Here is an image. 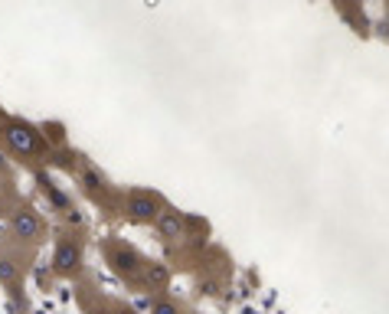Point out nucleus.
Wrapping results in <instances>:
<instances>
[{
	"label": "nucleus",
	"instance_id": "obj_1",
	"mask_svg": "<svg viewBox=\"0 0 389 314\" xmlns=\"http://www.w3.org/2000/svg\"><path fill=\"white\" fill-rule=\"evenodd\" d=\"M10 229H13V236H20V239H39L43 236V219H39L33 210L20 206V210L10 216Z\"/></svg>",
	"mask_w": 389,
	"mask_h": 314
},
{
	"label": "nucleus",
	"instance_id": "obj_2",
	"mask_svg": "<svg viewBox=\"0 0 389 314\" xmlns=\"http://www.w3.org/2000/svg\"><path fill=\"white\" fill-rule=\"evenodd\" d=\"M128 216L138 219V223H151V219L161 216V210H157V200H154V197H131V200H128Z\"/></svg>",
	"mask_w": 389,
	"mask_h": 314
},
{
	"label": "nucleus",
	"instance_id": "obj_3",
	"mask_svg": "<svg viewBox=\"0 0 389 314\" xmlns=\"http://www.w3.org/2000/svg\"><path fill=\"white\" fill-rule=\"evenodd\" d=\"M56 268L59 272H76L79 268V249L72 242H59L56 246Z\"/></svg>",
	"mask_w": 389,
	"mask_h": 314
},
{
	"label": "nucleus",
	"instance_id": "obj_4",
	"mask_svg": "<svg viewBox=\"0 0 389 314\" xmlns=\"http://www.w3.org/2000/svg\"><path fill=\"white\" fill-rule=\"evenodd\" d=\"M7 141H10L17 151H23V154H33V151H37V138H33V135H30L26 128H17V125H13L10 131H7Z\"/></svg>",
	"mask_w": 389,
	"mask_h": 314
},
{
	"label": "nucleus",
	"instance_id": "obj_5",
	"mask_svg": "<svg viewBox=\"0 0 389 314\" xmlns=\"http://www.w3.org/2000/svg\"><path fill=\"white\" fill-rule=\"evenodd\" d=\"M157 226H161L163 236H177V233H180V216H177V213L157 216Z\"/></svg>",
	"mask_w": 389,
	"mask_h": 314
},
{
	"label": "nucleus",
	"instance_id": "obj_6",
	"mask_svg": "<svg viewBox=\"0 0 389 314\" xmlns=\"http://www.w3.org/2000/svg\"><path fill=\"white\" fill-rule=\"evenodd\" d=\"M151 314H180V308L174 302H154Z\"/></svg>",
	"mask_w": 389,
	"mask_h": 314
},
{
	"label": "nucleus",
	"instance_id": "obj_7",
	"mask_svg": "<svg viewBox=\"0 0 389 314\" xmlns=\"http://www.w3.org/2000/svg\"><path fill=\"white\" fill-rule=\"evenodd\" d=\"M114 314H131V311H128V308H121V311H114Z\"/></svg>",
	"mask_w": 389,
	"mask_h": 314
}]
</instances>
